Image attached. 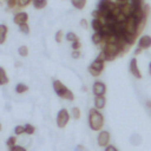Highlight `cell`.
Returning a JSON list of instances; mask_svg holds the SVG:
<instances>
[{
  "label": "cell",
  "instance_id": "27",
  "mask_svg": "<svg viewBox=\"0 0 151 151\" xmlns=\"http://www.w3.org/2000/svg\"><path fill=\"white\" fill-rule=\"evenodd\" d=\"M14 133H15L17 136H20V134L25 133V126H24V125H17V126L14 127Z\"/></svg>",
  "mask_w": 151,
  "mask_h": 151
},
{
  "label": "cell",
  "instance_id": "16",
  "mask_svg": "<svg viewBox=\"0 0 151 151\" xmlns=\"http://www.w3.org/2000/svg\"><path fill=\"white\" fill-rule=\"evenodd\" d=\"M8 81H9V78H8L5 68L4 67H0V86L8 84Z\"/></svg>",
  "mask_w": 151,
  "mask_h": 151
},
{
  "label": "cell",
  "instance_id": "33",
  "mask_svg": "<svg viewBox=\"0 0 151 151\" xmlns=\"http://www.w3.org/2000/svg\"><path fill=\"white\" fill-rule=\"evenodd\" d=\"M80 55H81V53H80V51H79V50L72 51V53H71V57H72L73 59H78V58H80Z\"/></svg>",
  "mask_w": 151,
  "mask_h": 151
},
{
  "label": "cell",
  "instance_id": "5",
  "mask_svg": "<svg viewBox=\"0 0 151 151\" xmlns=\"http://www.w3.org/2000/svg\"><path fill=\"white\" fill-rule=\"evenodd\" d=\"M104 68H105V63H101V61H98V60H93L90 64V66L87 67V71L92 77H99L101 74V72L104 71Z\"/></svg>",
  "mask_w": 151,
  "mask_h": 151
},
{
  "label": "cell",
  "instance_id": "29",
  "mask_svg": "<svg viewBox=\"0 0 151 151\" xmlns=\"http://www.w3.org/2000/svg\"><path fill=\"white\" fill-rule=\"evenodd\" d=\"M7 1V6H8V8H15V7H18V0H6Z\"/></svg>",
  "mask_w": 151,
  "mask_h": 151
},
{
  "label": "cell",
  "instance_id": "21",
  "mask_svg": "<svg viewBox=\"0 0 151 151\" xmlns=\"http://www.w3.org/2000/svg\"><path fill=\"white\" fill-rule=\"evenodd\" d=\"M65 38H66V40H67V41H71V42L79 40V39H78V35H77L74 32H67Z\"/></svg>",
  "mask_w": 151,
  "mask_h": 151
},
{
  "label": "cell",
  "instance_id": "19",
  "mask_svg": "<svg viewBox=\"0 0 151 151\" xmlns=\"http://www.w3.org/2000/svg\"><path fill=\"white\" fill-rule=\"evenodd\" d=\"M71 116H72V118H73V119L78 120V119L81 117L80 109H79V107H77V106H73V107L71 109Z\"/></svg>",
  "mask_w": 151,
  "mask_h": 151
},
{
  "label": "cell",
  "instance_id": "30",
  "mask_svg": "<svg viewBox=\"0 0 151 151\" xmlns=\"http://www.w3.org/2000/svg\"><path fill=\"white\" fill-rule=\"evenodd\" d=\"M71 47H72V50H73V51H76V50H80V47H81V42H80L79 40H77V41H73Z\"/></svg>",
  "mask_w": 151,
  "mask_h": 151
},
{
  "label": "cell",
  "instance_id": "23",
  "mask_svg": "<svg viewBox=\"0 0 151 151\" xmlns=\"http://www.w3.org/2000/svg\"><path fill=\"white\" fill-rule=\"evenodd\" d=\"M19 31L22 33V34H29V32H31V29H29V26H28V24H22V25H19Z\"/></svg>",
  "mask_w": 151,
  "mask_h": 151
},
{
  "label": "cell",
  "instance_id": "9",
  "mask_svg": "<svg viewBox=\"0 0 151 151\" xmlns=\"http://www.w3.org/2000/svg\"><path fill=\"white\" fill-rule=\"evenodd\" d=\"M137 47L142 48L143 51L145 50H149L151 47V35L149 34H144V35H140V38L138 39V44H137Z\"/></svg>",
  "mask_w": 151,
  "mask_h": 151
},
{
  "label": "cell",
  "instance_id": "11",
  "mask_svg": "<svg viewBox=\"0 0 151 151\" xmlns=\"http://www.w3.org/2000/svg\"><path fill=\"white\" fill-rule=\"evenodd\" d=\"M106 105V98L105 96H96L94 97V107L97 110H103Z\"/></svg>",
  "mask_w": 151,
  "mask_h": 151
},
{
  "label": "cell",
  "instance_id": "6",
  "mask_svg": "<svg viewBox=\"0 0 151 151\" xmlns=\"http://www.w3.org/2000/svg\"><path fill=\"white\" fill-rule=\"evenodd\" d=\"M110 139H111V136L109 131H105V130L99 131V134L97 137V143L100 147H106L107 145H110Z\"/></svg>",
  "mask_w": 151,
  "mask_h": 151
},
{
  "label": "cell",
  "instance_id": "39",
  "mask_svg": "<svg viewBox=\"0 0 151 151\" xmlns=\"http://www.w3.org/2000/svg\"><path fill=\"white\" fill-rule=\"evenodd\" d=\"M1 129H2V125H1V124H0V131H1Z\"/></svg>",
  "mask_w": 151,
  "mask_h": 151
},
{
  "label": "cell",
  "instance_id": "32",
  "mask_svg": "<svg viewBox=\"0 0 151 151\" xmlns=\"http://www.w3.org/2000/svg\"><path fill=\"white\" fill-rule=\"evenodd\" d=\"M79 25H80V27H81V28H85V29H87V28H88V22H87V20H86V19H80Z\"/></svg>",
  "mask_w": 151,
  "mask_h": 151
},
{
  "label": "cell",
  "instance_id": "22",
  "mask_svg": "<svg viewBox=\"0 0 151 151\" xmlns=\"http://www.w3.org/2000/svg\"><path fill=\"white\" fill-rule=\"evenodd\" d=\"M18 53H19V55L20 57H27L28 55V47L27 46H25V45H22V46H20L19 48H18Z\"/></svg>",
  "mask_w": 151,
  "mask_h": 151
},
{
  "label": "cell",
  "instance_id": "14",
  "mask_svg": "<svg viewBox=\"0 0 151 151\" xmlns=\"http://www.w3.org/2000/svg\"><path fill=\"white\" fill-rule=\"evenodd\" d=\"M103 22L99 20V19H92L91 20V27L94 32H101L103 29Z\"/></svg>",
  "mask_w": 151,
  "mask_h": 151
},
{
  "label": "cell",
  "instance_id": "36",
  "mask_svg": "<svg viewBox=\"0 0 151 151\" xmlns=\"http://www.w3.org/2000/svg\"><path fill=\"white\" fill-rule=\"evenodd\" d=\"M143 52V50L142 48H139V47H137L136 50H134V55H138V54H140Z\"/></svg>",
  "mask_w": 151,
  "mask_h": 151
},
{
  "label": "cell",
  "instance_id": "1",
  "mask_svg": "<svg viewBox=\"0 0 151 151\" xmlns=\"http://www.w3.org/2000/svg\"><path fill=\"white\" fill-rule=\"evenodd\" d=\"M88 126L92 131H101L104 126V116L100 110L96 107L90 109L88 111Z\"/></svg>",
  "mask_w": 151,
  "mask_h": 151
},
{
  "label": "cell",
  "instance_id": "35",
  "mask_svg": "<svg viewBox=\"0 0 151 151\" xmlns=\"http://www.w3.org/2000/svg\"><path fill=\"white\" fill-rule=\"evenodd\" d=\"M105 151H118V150H117V147L113 146V145H107V146L105 147Z\"/></svg>",
  "mask_w": 151,
  "mask_h": 151
},
{
  "label": "cell",
  "instance_id": "20",
  "mask_svg": "<svg viewBox=\"0 0 151 151\" xmlns=\"http://www.w3.org/2000/svg\"><path fill=\"white\" fill-rule=\"evenodd\" d=\"M6 145H7L8 149L15 146V145H17V137H15V136H11V137H8L7 140H6Z\"/></svg>",
  "mask_w": 151,
  "mask_h": 151
},
{
  "label": "cell",
  "instance_id": "28",
  "mask_svg": "<svg viewBox=\"0 0 151 151\" xmlns=\"http://www.w3.org/2000/svg\"><path fill=\"white\" fill-rule=\"evenodd\" d=\"M33 0H18V7L19 8H22V7H26L28 6Z\"/></svg>",
  "mask_w": 151,
  "mask_h": 151
},
{
  "label": "cell",
  "instance_id": "12",
  "mask_svg": "<svg viewBox=\"0 0 151 151\" xmlns=\"http://www.w3.org/2000/svg\"><path fill=\"white\" fill-rule=\"evenodd\" d=\"M104 39H105V37L101 32H94L91 37V40L94 45H101L104 42Z\"/></svg>",
  "mask_w": 151,
  "mask_h": 151
},
{
  "label": "cell",
  "instance_id": "34",
  "mask_svg": "<svg viewBox=\"0 0 151 151\" xmlns=\"http://www.w3.org/2000/svg\"><path fill=\"white\" fill-rule=\"evenodd\" d=\"M74 151H88L84 145H77L76 146V150Z\"/></svg>",
  "mask_w": 151,
  "mask_h": 151
},
{
  "label": "cell",
  "instance_id": "18",
  "mask_svg": "<svg viewBox=\"0 0 151 151\" xmlns=\"http://www.w3.org/2000/svg\"><path fill=\"white\" fill-rule=\"evenodd\" d=\"M14 90H15V92L18 94H21V93H25V92L28 91V86L26 84H24V83H19V84L15 85V88Z\"/></svg>",
  "mask_w": 151,
  "mask_h": 151
},
{
  "label": "cell",
  "instance_id": "15",
  "mask_svg": "<svg viewBox=\"0 0 151 151\" xmlns=\"http://www.w3.org/2000/svg\"><path fill=\"white\" fill-rule=\"evenodd\" d=\"M70 1H71L72 6L76 9H79V11L84 9L85 6H86V2H87V0H70Z\"/></svg>",
  "mask_w": 151,
  "mask_h": 151
},
{
  "label": "cell",
  "instance_id": "13",
  "mask_svg": "<svg viewBox=\"0 0 151 151\" xmlns=\"http://www.w3.org/2000/svg\"><path fill=\"white\" fill-rule=\"evenodd\" d=\"M7 32H8V27L5 24H0V45L5 44L6 41V37H7Z\"/></svg>",
  "mask_w": 151,
  "mask_h": 151
},
{
  "label": "cell",
  "instance_id": "26",
  "mask_svg": "<svg viewBox=\"0 0 151 151\" xmlns=\"http://www.w3.org/2000/svg\"><path fill=\"white\" fill-rule=\"evenodd\" d=\"M54 39H55L57 44H60V42L63 41V39H64V32H63V29H59V31H57Z\"/></svg>",
  "mask_w": 151,
  "mask_h": 151
},
{
  "label": "cell",
  "instance_id": "31",
  "mask_svg": "<svg viewBox=\"0 0 151 151\" xmlns=\"http://www.w3.org/2000/svg\"><path fill=\"white\" fill-rule=\"evenodd\" d=\"M8 151H27L24 146H20V145H15V146H13V147H11V149H8Z\"/></svg>",
  "mask_w": 151,
  "mask_h": 151
},
{
  "label": "cell",
  "instance_id": "2",
  "mask_svg": "<svg viewBox=\"0 0 151 151\" xmlns=\"http://www.w3.org/2000/svg\"><path fill=\"white\" fill-rule=\"evenodd\" d=\"M52 86H53V90H54V92L58 94L59 98L66 99V100H70V101L74 100V94H73V92H72L70 88H67L60 80L53 79Z\"/></svg>",
  "mask_w": 151,
  "mask_h": 151
},
{
  "label": "cell",
  "instance_id": "17",
  "mask_svg": "<svg viewBox=\"0 0 151 151\" xmlns=\"http://www.w3.org/2000/svg\"><path fill=\"white\" fill-rule=\"evenodd\" d=\"M32 5L35 9H44L47 6V0H33Z\"/></svg>",
  "mask_w": 151,
  "mask_h": 151
},
{
  "label": "cell",
  "instance_id": "37",
  "mask_svg": "<svg viewBox=\"0 0 151 151\" xmlns=\"http://www.w3.org/2000/svg\"><path fill=\"white\" fill-rule=\"evenodd\" d=\"M145 104H146V107H147V109L150 110V112H151V100H147Z\"/></svg>",
  "mask_w": 151,
  "mask_h": 151
},
{
  "label": "cell",
  "instance_id": "7",
  "mask_svg": "<svg viewBox=\"0 0 151 151\" xmlns=\"http://www.w3.org/2000/svg\"><path fill=\"white\" fill-rule=\"evenodd\" d=\"M129 70H130V73H131L134 78L142 79L143 76H142V72H140V70H139V67H138V61H137V58H136V57H133V58L130 60Z\"/></svg>",
  "mask_w": 151,
  "mask_h": 151
},
{
  "label": "cell",
  "instance_id": "38",
  "mask_svg": "<svg viewBox=\"0 0 151 151\" xmlns=\"http://www.w3.org/2000/svg\"><path fill=\"white\" fill-rule=\"evenodd\" d=\"M149 74L151 76V61L149 63Z\"/></svg>",
  "mask_w": 151,
  "mask_h": 151
},
{
  "label": "cell",
  "instance_id": "25",
  "mask_svg": "<svg viewBox=\"0 0 151 151\" xmlns=\"http://www.w3.org/2000/svg\"><path fill=\"white\" fill-rule=\"evenodd\" d=\"M96 60H98V61H101V63H105V61H107V57H106V53H105V52L101 50V51L98 53V55H97Z\"/></svg>",
  "mask_w": 151,
  "mask_h": 151
},
{
  "label": "cell",
  "instance_id": "4",
  "mask_svg": "<svg viewBox=\"0 0 151 151\" xmlns=\"http://www.w3.org/2000/svg\"><path fill=\"white\" fill-rule=\"evenodd\" d=\"M70 117H71V113L67 111V109H60L57 114V126L59 129H64L67 125Z\"/></svg>",
  "mask_w": 151,
  "mask_h": 151
},
{
  "label": "cell",
  "instance_id": "10",
  "mask_svg": "<svg viewBox=\"0 0 151 151\" xmlns=\"http://www.w3.org/2000/svg\"><path fill=\"white\" fill-rule=\"evenodd\" d=\"M28 21V14L24 11H20V12H17L13 17V22L17 24V25H22V24H27Z\"/></svg>",
  "mask_w": 151,
  "mask_h": 151
},
{
  "label": "cell",
  "instance_id": "24",
  "mask_svg": "<svg viewBox=\"0 0 151 151\" xmlns=\"http://www.w3.org/2000/svg\"><path fill=\"white\" fill-rule=\"evenodd\" d=\"M25 126V133H27V134H33L34 132H35V127L32 125V124H25L24 125Z\"/></svg>",
  "mask_w": 151,
  "mask_h": 151
},
{
  "label": "cell",
  "instance_id": "8",
  "mask_svg": "<svg viewBox=\"0 0 151 151\" xmlns=\"http://www.w3.org/2000/svg\"><path fill=\"white\" fill-rule=\"evenodd\" d=\"M92 92H93L94 97H96V96H104L105 92H106V85H105L103 81L97 80V81H94L93 85H92Z\"/></svg>",
  "mask_w": 151,
  "mask_h": 151
},
{
  "label": "cell",
  "instance_id": "3",
  "mask_svg": "<svg viewBox=\"0 0 151 151\" xmlns=\"http://www.w3.org/2000/svg\"><path fill=\"white\" fill-rule=\"evenodd\" d=\"M100 47H101V50L106 53L107 61H112V60H114L117 57L123 55L122 48H120V46H119L118 42H105V44L100 45Z\"/></svg>",
  "mask_w": 151,
  "mask_h": 151
}]
</instances>
